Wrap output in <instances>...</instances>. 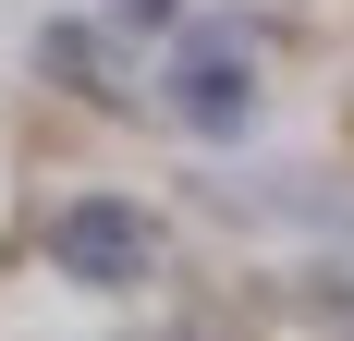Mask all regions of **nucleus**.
I'll list each match as a JSON object with an SVG mask.
<instances>
[{
	"instance_id": "nucleus-1",
	"label": "nucleus",
	"mask_w": 354,
	"mask_h": 341,
	"mask_svg": "<svg viewBox=\"0 0 354 341\" xmlns=\"http://www.w3.org/2000/svg\"><path fill=\"white\" fill-rule=\"evenodd\" d=\"M49 269L86 280V293H147L171 269V232L135 195H73V207H49Z\"/></svg>"
},
{
	"instance_id": "nucleus-2",
	"label": "nucleus",
	"mask_w": 354,
	"mask_h": 341,
	"mask_svg": "<svg viewBox=\"0 0 354 341\" xmlns=\"http://www.w3.org/2000/svg\"><path fill=\"white\" fill-rule=\"evenodd\" d=\"M159 98H171V122H196V135H245L257 122V25H232V12L183 25Z\"/></svg>"
},
{
	"instance_id": "nucleus-3",
	"label": "nucleus",
	"mask_w": 354,
	"mask_h": 341,
	"mask_svg": "<svg viewBox=\"0 0 354 341\" xmlns=\"http://www.w3.org/2000/svg\"><path fill=\"white\" fill-rule=\"evenodd\" d=\"M37 61L62 73L73 98H98V110H135V73H122V49H110L98 25H37Z\"/></svg>"
},
{
	"instance_id": "nucleus-4",
	"label": "nucleus",
	"mask_w": 354,
	"mask_h": 341,
	"mask_svg": "<svg viewBox=\"0 0 354 341\" xmlns=\"http://www.w3.org/2000/svg\"><path fill=\"white\" fill-rule=\"evenodd\" d=\"M122 25H183V0H122Z\"/></svg>"
}]
</instances>
